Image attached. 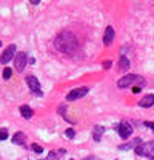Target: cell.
I'll list each match as a JSON object with an SVG mask.
<instances>
[{"instance_id":"obj_1","label":"cell","mask_w":154,"mask_h":160,"mask_svg":"<svg viewBox=\"0 0 154 160\" xmlns=\"http://www.w3.org/2000/svg\"><path fill=\"white\" fill-rule=\"evenodd\" d=\"M54 45H56V48H57L60 52L69 54V52H73V51L77 49V39L73 32L63 31V32H60L57 37H56Z\"/></svg>"},{"instance_id":"obj_2","label":"cell","mask_w":154,"mask_h":160,"mask_svg":"<svg viewBox=\"0 0 154 160\" xmlns=\"http://www.w3.org/2000/svg\"><path fill=\"white\" fill-rule=\"evenodd\" d=\"M134 83H139V88H140L142 85H145V80H143V77H140V76H137V74H128V76L119 79L117 86H119V88H126V86H131V85H134Z\"/></svg>"},{"instance_id":"obj_3","label":"cell","mask_w":154,"mask_h":160,"mask_svg":"<svg viewBox=\"0 0 154 160\" xmlns=\"http://www.w3.org/2000/svg\"><path fill=\"white\" fill-rule=\"evenodd\" d=\"M136 154L137 156H146V157H154V142H148L143 145H139L136 148Z\"/></svg>"},{"instance_id":"obj_4","label":"cell","mask_w":154,"mask_h":160,"mask_svg":"<svg viewBox=\"0 0 154 160\" xmlns=\"http://www.w3.org/2000/svg\"><path fill=\"white\" fill-rule=\"evenodd\" d=\"M86 92H88V88H76V89H71V91L66 94V100H68V102H74V100H77V99H82Z\"/></svg>"},{"instance_id":"obj_5","label":"cell","mask_w":154,"mask_h":160,"mask_svg":"<svg viewBox=\"0 0 154 160\" xmlns=\"http://www.w3.org/2000/svg\"><path fill=\"white\" fill-rule=\"evenodd\" d=\"M14 54H16V45H9L3 52H2V56H0V63H3V65H6L9 60H13L14 57Z\"/></svg>"},{"instance_id":"obj_6","label":"cell","mask_w":154,"mask_h":160,"mask_svg":"<svg viewBox=\"0 0 154 160\" xmlns=\"http://www.w3.org/2000/svg\"><path fill=\"white\" fill-rule=\"evenodd\" d=\"M117 131H119V136L122 139H128L131 136V132H133V126L130 123H126V122H122L120 125H117Z\"/></svg>"},{"instance_id":"obj_7","label":"cell","mask_w":154,"mask_h":160,"mask_svg":"<svg viewBox=\"0 0 154 160\" xmlns=\"http://www.w3.org/2000/svg\"><path fill=\"white\" fill-rule=\"evenodd\" d=\"M26 83H28V86H29L31 92H34L36 96H42V91H40V83H38L37 77H34V76H28V77H26Z\"/></svg>"},{"instance_id":"obj_8","label":"cell","mask_w":154,"mask_h":160,"mask_svg":"<svg viewBox=\"0 0 154 160\" xmlns=\"http://www.w3.org/2000/svg\"><path fill=\"white\" fill-rule=\"evenodd\" d=\"M14 65L17 71H23L25 65H26V52H17L14 57Z\"/></svg>"},{"instance_id":"obj_9","label":"cell","mask_w":154,"mask_h":160,"mask_svg":"<svg viewBox=\"0 0 154 160\" xmlns=\"http://www.w3.org/2000/svg\"><path fill=\"white\" fill-rule=\"evenodd\" d=\"M154 105V94H148V96H143V99L139 100V106L140 108H150Z\"/></svg>"},{"instance_id":"obj_10","label":"cell","mask_w":154,"mask_h":160,"mask_svg":"<svg viewBox=\"0 0 154 160\" xmlns=\"http://www.w3.org/2000/svg\"><path fill=\"white\" fill-rule=\"evenodd\" d=\"M113 40H114V29H113V26H108L106 31H105V36H103L105 46H110V45L113 43Z\"/></svg>"},{"instance_id":"obj_11","label":"cell","mask_w":154,"mask_h":160,"mask_svg":"<svg viewBox=\"0 0 154 160\" xmlns=\"http://www.w3.org/2000/svg\"><path fill=\"white\" fill-rule=\"evenodd\" d=\"M103 132H105V128H103V126H100V125L94 126V129H93V139L96 140V142H100Z\"/></svg>"},{"instance_id":"obj_12","label":"cell","mask_w":154,"mask_h":160,"mask_svg":"<svg viewBox=\"0 0 154 160\" xmlns=\"http://www.w3.org/2000/svg\"><path fill=\"white\" fill-rule=\"evenodd\" d=\"M20 114H22L25 119H31L34 112H33V109H31L29 106H26V105H22V106H20Z\"/></svg>"},{"instance_id":"obj_13","label":"cell","mask_w":154,"mask_h":160,"mask_svg":"<svg viewBox=\"0 0 154 160\" xmlns=\"http://www.w3.org/2000/svg\"><path fill=\"white\" fill-rule=\"evenodd\" d=\"M139 145H140V139H136L134 142H130V143L120 145V146H119V149H120V151H125V149H131V148H134V146L137 148Z\"/></svg>"},{"instance_id":"obj_14","label":"cell","mask_w":154,"mask_h":160,"mask_svg":"<svg viewBox=\"0 0 154 160\" xmlns=\"http://www.w3.org/2000/svg\"><path fill=\"white\" fill-rule=\"evenodd\" d=\"M25 139H26V136H25L23 132H16L14 137H13V143H16V145H23V143H25Z\"/></svg>"},{"instance_id":"obj_15","label":"cell","mask_w":154,"mask_h":160,"mask_svg":"<svg viewBox=\"0 0 154 160\" xmlns=\"http://www.w3.org/2000/svg\"><path fill=\"white\" fill-rule=\"evenodd\" d=\"M128 68H130V60L122 56L120 60H119V69H120V71H126Z\"/></svg>"},{"instance_id":"obj_16","label":"cell","mask_w":154,"mask_h":160,"mask_svg":"<svg viewBox=\"0 0 154 160\" xmlns=\"http://www.w3.org/2000/svg\"><path fill=\"white\" fill-rule=\"evenodd\" d=\"M11 76H13V69H11V68H5V69H3V79L9 80Z\"/></svg>"},{"instance_id":"obj_17","label":"cell","mask_w":154,"mask_h":160,"mask_svg":"<svg viewBox=\"0 0 154 160\" xmlns=\"http://www.w3.org/2000/svg\"><path fill=\"white\" fill-rule=\"evenodd\" d=\"M31 148H33V151H34V152H38V154H40V152H43V148H42L40 145H37V143H33V145H31Z\"/></svg>"},{"instance_id":"obj_18","label":"cell","mask_w":154,"mask_h":160,"mask_svg":"<svg viewBox=\"0 0 154 160\" xmlns=\"http://www.w3.org/2000/svg\"><path fill=\"white\" fill-rule=\"evenodd\" d=\"M65 136H66V137H69V139H73V137L76 136V132H74V129H71V128H68V129L65 131Z\"/></svg>"},{"instance_id":"obj_19","label":"cell","mask_w":154,"mask_h":160,"mask_svg":"<svg viewBox=\"0 0 154 160\" xmlns=\"http://www.w3.org/2000/svg\"><path fill=\"white\" fill-rule=\"evenodd\" d=\"M8 139V129H0V140Z\"/></svg>"},{"instance_id":"obj_20","label":"cell","mask_w":154,"mask_h":160,"mask_svg":"<svg viewBox=\"0 0 154 160\" xmlns=\"http://www.w3.org/2000/svg\"><path fill=\"white\" fill-rule=\"evenodd\" d=\"M111 65H113V63H111V60L103 62V68H105V69H110V68H111Z\"/></svg>"},{"instance_id":"obj_21","label":"cell","mask_w":154,"mask_h":160,"mask_svg":"<svg viewBox=\"0 0 154 160\" xmlns=\"http://www.w3.org/2000/svg\"><path fill=\"white\" fill-rule=\"evenodd\" d=\"M145 126H148V128H151L154 131V122H145Z\"/></svg>"},{"instance_id":"obj_22","label":"cell","mask_w":154,"mask_h":160,"mask_svg":"<svg viewBox=\"0 0 154 160\" xmlns=\"http://www.w3.org/2000/svg\"><path fill=\"white\" fill-rule=\"evenodd\" d=\"M133 92H134V94H139V92H140V88H139V86H134V88H133Z\"/></svg>"},{"instance_id":"obj_23","label":"cell","mask_w":154,"mask_h":160,"mask_svg":"<svg viewBox=\"0 0 154 160\" xmlns=\"http://www.w3.org/2000/svg\"><path fill=\"white\" fill-rule=\"evenodd\" d=\"M31 3H33V5H38L40 2H38V0H31Z\"/></svg>"},{"instance_id":"obj_24","label":"cell","mask_w":154,"mask_h":160,"mask_svg":"<svg viewBox=\"0 0 154 160\" xmlns=\"http://www.w3.org/2000/svg\"><path fill=\"white\" fill-rule=\"evenodd\" d=\"M150 160H154V157H153V159H150Z\"/></svg>"}]
</instances>
